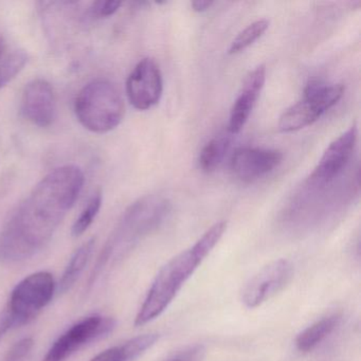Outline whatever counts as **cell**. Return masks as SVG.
<instances>
[{
  "mask_svg": "<svg viewBox=\"0 0 361 361\" xmlns=\"http://www.w3.org/2000/svg\"><path fill=\"white\" fill-rule=\"evenodd\" d=\"M84 181L83 171L73 164L46 175L16 207L0 231V261H26L45 248L75 206Z\"/></svg>",
  "mask_w": 361,
  "mask_h": 361,
  "instance_id": "1",
  "label": "cell"
},
{
  "mask_svg": "<svg viewBox=\"0 0 361 361\" xmlns=\"http://www.w3.org/2000/svg\"><path fill=\"white\" fill-rule=\"evenodd\" d=\"M227 230V221H219L207 230L202 238L187 250L162 266L147 291V297L135 318V325L142 326L157 319L170 306L185 283L193 276Z\"/></svg>",
  "mask_w": 361,
  "mask_h": 361,
  "instance_id": "2",
  "label": "cell"
},
{
  "mask_svg": "<svg viewBox=\"0 0 361 361\" xmlns=\"http://www.w3.org/2000/svg\"><path fill=\"white\" fill-rule=\"evenodd\" d=\"M171 211V204L159 195H147L130 204L105 243L88 281L94 286L109 264L117 263L139 242L162 225Z\"/></svg>",
  "mask_w": 361,
  "mask_h": 361,
  "instance_id": "3",
  "label": "cell"
},
{
  "mask_svg": "<svg viewBox=\"0 0 361 361\" xmlns=\"http://www.w3.org/2000/svg\"><path fill=\"white\" fill-rule=\"evenodd\" d=\"M80 123L94 134L115 130L126 115V104L119 88L105 79L94 80L84 86L75 101Z\"/></svg>",
  "mask_w": 361,
  "mask_h": 361,
  "instance_id": "4",
  "label": "cell"
},
{
  "mask_svg": "<svg viewBox=\"0 0 361 361\" xmlns=\"http://www.w3.org/2000/svg\"><path fill=\"white\" fill-rule=\"evenodd\" d=\"M56 284L48 271H39L20 281L10 295L7 312L4 320L9 329L30 322L43 308L51 302Z\"/></svg>",
  "mask_w": 361,
  "mask_h": 361,
  "instance_id": "5",
  "label": "cell"
},
{
  "mask_svg": "<svg viewBox=\"0 0 361 361\" xmlns=\"http://www.w3.org/2000/svg\"><path fill=\"white\" fill-rule=\"evenodd\" d=\"M341 84L310 82L304 90V98L283 113L279 121L282 133H293L312 126L343 96Z\"/></svg>",
  "mask_w": 361,
  "mask_h": 361,
  "instance_id": "6",
  "label": "cell"
},
{
  "mask_svg": "<svg viewBox=\"0 0 361 361\" xmlns=\"http://www.w3.org/2000/svg\"><path fill=\"white\" fill-rule=\"evenodd\" d=\"M115 325V320L109 317H87L61 335L48 350L43 361H65L86 344L109 335Z\"/></svg>",
  "mask_w": 361,
  "mask_h": 361,
  "instance_id": "7",
  "label": "cell"
},
{
  "mask_svg": "<svg viewBox=\"0 0 361 361\" xmlns=\"http://www.w3.org/2000/svg\"><path fill=\"white\" fill-rule=\"evenodd\" d=\"M293 265L280 259L262 268L248 281L242 291V302L248 308H257L280 293L290 282Z\"/></svg>",
  "mask_w": 361,
  "mask_h": 361,
  "instance_id": "8",
  "label": "cell"
},
{
  "mask_svg": "<svg viewBox=\"0 0 361 361\" xmlns=\"http://www.w3.org/2000/svg\"><path fill=\"white\" fill-rule=\"evenodd\" d=\"M164 92L159 66L153 59H142L126 81V94L134 109L147 111L158 104Z\"/></svg>",
  "mask_w": 361,
  "mask_h": 361,
  "instance_id": "9",
  "label": "cell"
},
{
  "mask_svg": "<svg viewBox=\"0 0 361 361\" xmlns=\"http://www.w3.org/2000/svg\"><path fill=\"white\" fill-rule=\"evenodd\" d=\"M357 138L358 128L356 124H353L327 147L310 174V180L320 185L333 181L350 162L356 147Z\"/></svg>",
  "mask_w": 361,
  "mask_h": 361,
  "instance_id": "10",
  "label": "cell"
},
{
  "mask_svg": "<svg viewBox=\"0 0 361 361\" xmlns=\"http://www.w3.org/2000/svg\"><path fill=\"white\" fill-rule=\"evenodd\" d=\"M22 111L27 120L39 128H49L56 117V99L54 87L44 79H35L25 86Z\"/></svg>",
  "mask_w": 361,
  "mask_h": 361,
  "instance_id": "11",
  "label": "cell"
},
{
  "mask_svg": "<svg viewBox=\"0 0 361 361\" xmlns=\"http://www.w3.org/2000/svg\"><path fill=\"white\" fill-rule=\"evenodd\" d=\"M282 160V153L276 149L240 147L232 156L231 168L238 179L252 183L278 168Z\"/></svg>",
  "mask_w": 361,
  "mask_h": 361,
  "instance_id": "12",
  "label": "cell"
},
{
  "mask_svg": "<svg viewBox=\"0 0 361 361\" xmlns=\"http://www.w3.org/2000/svg\"><path fill=\"white\" fill-rule=\"evenodd\" d=\"M265 82V65H259L248 73L243 83L242 90L230 111L229 124H228L230 134H238L246 126L252 113L253 107L263 90Z\"/></svg>",
  "mask_w": 361,
  "mask_h": 361,
  "instance_id": "13",
  "label": "cell"
},
{
  "mask_svg": "<svg viewBox=\"0 0 361 361\" xmlns=\"http://www.w3.org/2000/svg\"><path fill=\"white\" fill-rule=\"evenodd\" d=\"M337 314L324 317L306 327L295 338V346L301 353H310L317 348L325 338L329 337L339 324Z\"/></svg>",
  "mask_w": 361,
  "mask_h": 361,
  "instance_id": "14",
  "label": "cell"
},
{
  "mask_svg": "<svg viewBox=\"0 0 361 361\" xmlns=\"http://www.w3.org/2000/svg\"><path fill=\"white\" fill-rule=\"evenodd\" d=\"M94 245H96V238H90V240L84 243V244L73 253L68 266H67L64 274H63L60 284H59V290H60V293H65L66 291L71 290V287L79 280L82 272L84 271L86 265H87L88 262H90V257H92V252H94Z\"/></svg>",
  "mask_w": 361,
  "mask_h": 361,
  "instance_id": "15",
  "label": "cell"
},
{
  "mask_svg": "<svg viewBox=\"0 0 361 361\" xmlns=\"http://www.w3.org/2000/svg\"><path fill=\"white\" fill-rule=\"evenodd\" d=\"M231 134L229 133L215 137L204 145L198 158V164L202 172H213L221 166L231 147Z\"/></svg>",
  "mask_w": 361,
  "mask_h": 361,
  "instance_id": "16",
  "label": "cell"
},
{
  "mask_svg": "<svg viewBox=\"0 0 361 361\" xmlns=\"http://www.w3.org/2000/svg\"><path fill=\"white\" fill-rule=\"evenodd\" d=\"M102 202L103 194L101 190H98L90 196V200L86 202L85 207H84L83 210L81 211L79 216L73 223V228H71V234H73V238H79L87 231L88 228L92 225L94 219L98 216L101 207H102Z\"/></svg>",
  "mask_w": 361,
  "mask_h": 361,
  "instance_id": "17",
  "label": "cell"
},
{
  "mask_svg": "<svg viewBox=\"0 0 361 361\" xmlns=\"http://www.w3.org/2000/svg\"><path fill=\"white\" fill-rule=\"evenodd\" d=\"M268 27H269V22L267 20L263 18V20H255V23L247 26L244 30L240 31L236 35L235 39L232 41L231 45L228 49V54L230 56H234V54H240V52L246 50L247 48L255 44L257 39L263 37L264 33L267 31Z\"/></svg>",
  "mask_w": 361,
  "mask_h": 361,
  "instance_id": "18",
  "label": "cell"
},
{
  "mask_svg": "<svg viewBox=\"0 0 361 361\" xmlns=\"http://www.w3.org/2000/svg\"><path fill=\"white\" fill-rule=\"evenodd\" d=\"M28 63V54L24 50H16L0 63V90L20 75Z\"/></svg>",
  "mask_w": 361,
  "mask_h": 361,
  "instance_id": "19",
  "label": "cell"
},
{
  "mask_svg": "<svg viewBox=\"0 0 361 361\" xmlns=\"http://www.w3.org/2000/svg\"><path fill=\"white\" fill-rule=\"evenodd\" d=\"M33 345H35V341L32 338L26 337L18 340L6 354L4 361H24L32 350Z\"/></svg>",
  "mask_w": 361,
  "mask_h": 361,
  "instance_id": "20",
  "label": "cell"
},
{
  "mask_svg": "<svg viewBox=\"0 0 361 361\" xmlns=\"http://www.w3.org/2000/svg\"><path fill=\"white\" fill-rule=\"evenodd\" d=\"M120 1H94L90 8L92 18H103L114 16L121 7Z\"/></svg>",
  "mask_w": 361,
  "mask_h": 361,
  "instance_id": "21",
  "label": "cell"
},
{
  "mask_svg": "<svg viewBox=\"0 0 361 361\" xmlns=\"http://www.w3.org/2000/svg\"><path fill=\"white\" fill-rule=\"evenodd\" d=\"M90 361H130L128 353L122 345L113 346L103 350L100 354L94 356Z\"/></svg>",
  "mask_w": 361,
  "mask_h": 361,
  "instance_id": "22",
  "label": "cell"
},
{
  "mask_svg": "<svg viewBox=\"0 0 361 361\" xmlns=\"http://www.w3.org/2000/svg\"><path fill=\"white\" fill-rule=\"evenodd\" d=\"M214 5L213 1H209V0H195L192 1L191 7L193 8L195 12H204L207 10L210 9L212 6Z\"/></svg>",
  "mask_w": 361,
  "mask_h": 361,
  "instance_id": "23",
  "label": "cell"
},
{
  "mask_svg": "<svg viewBox=\"0 0 361 361\" xmlns=\"http://www.w3.org/2000/svg\"><path fill=\"white\" fill-rule=\"evenodd\" d=\"M6 42L3 37H0V63L5 59Z\"/></svg>",
  "mask_w": 361,
  "mask_h": 361,
  "instance_id": "24",
  "label": "cell"
},
{
  "mask_svg": "<svg viewBox=\"0 0 361 361\" xmlns=\"http://www.w3.org/2000/svg\"><path fill=\"white\" fill-rule=\"evenodd\" d=\"M8 331H9V327H8L7 323L5 322L3 318L0 319V339L3 338V336L5 335Z\"/></svg>",
  "mask_w": 361,
  "mask_h": 361,
  "instance_id": "25",
  "label": "cell"
}]
</instances>
